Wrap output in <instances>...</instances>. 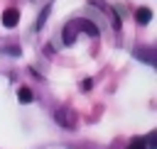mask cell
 <instances>
[{"instance_id":"obj_5","label":"cell","mask_w":157,"mask_h":149,"mask_svg":"<svg viewBox=\"0 0 157 149\" xmlns=\"http://www.w3.org/2000/svg\"><path fill=\"white\" fill-rule=\"evenodd\" d=\"M150 17H152L150 7H137V10H135V22H137V24H147Z\"/></svg>"},{"instance_id":"obj_3","label":"cell","mask_w":157,"mask_h":149,"mask_svg":"<svg viewBox=\"0 0 157 149\" xmlns=\"http://www.w3.org/2000/svg\"><path fill=\"white\" fill-rule=\"evenodd\" d=\"M17 22H20V12H17L15 7H10V10L2 12V24H5V27H15Z\"/></svg>"},{"instance_id":"obj_6","label":"cell","mask_w":157,"mask_h":149,"mask_svg":"<svg viewBox=\"0 0 157 149\" xmlns=\"http://www.w3.org/2000/svg\"><path fill=\"white\" fill-rule=\"evenodd\" d=\"M17 98H20V103H32V90L29 88H20L17 90Z\"/></svg>"},{"instance_id":"obj_9","label":"cell","mask_w":157,"mask_h":149,"mask_svg":"<svg viewBox=\"0 0 157 149\" xmlns=\"http://www.w3.org/2000/svg\"><path fill=\"white\" fill-rule=\"evenodd\" d=\"M81 88H83V90H91V88H93V81H91V78H86V81L81 83Z\"/></svg>"},{"instance_id":"obj_4","label":"cell","mask_w":157,"mask_h":149,"mask_svg":"<svg viewBox=\"0 0 157 149\" xmlns=\"http://www.w3.org/2000/svg\"><path fill=\"white\" fill-rule=\"evenodd\" d=\"M61 39H64V44H66V46H71V44L76 42V29H74V22H69V24L64 27V34H61Z\"/></svg>"},{"instance_id":"obj_2","label":"cell","mask_w":157,"mask_h":149,"mask_svg":"<svg viewBox=\"0 0 157 149\" xmlns=\"http://www.w3.org/2000/svg\"><path fill=\"white\" fill-rule=\"evenodd\" d=\"M74 29H83L88 37H96V34H98V27H96L93 22H88V20H76V22H74Z\"/></svg>"},{"instance_id":"obj_7","label":"cell","mask_w":157,"mask_h":149,"mask_svg":"<svg viewBox=\"0 0 157 149\" xmlns=\"http://www.w3.org/2000/svg\"><path fill=\"white\" fill-rule=\"evenodd\" d=\"M49 12H52V5H47V7L42 10V15H39V20H37V29H39V27H44V22H47Z\"/></svg>"},{"instance_id":"obj_1","label":"cell","mask_w":157,"mask_h":149,"mask_svg":"<svg viewBox=\"0 0 157 149\" xmlns=\"http://www.w3.org/2000/svg\"><path fill=\"white\" fill-rule=\"evenodd\" d=\"M54 120H56L64 129H74V127H76V122H78L76 112H74V110H69V107H56V110H54Z\"/></svg>"},{"instance_id":"obj_10","label":"cell","mask_w":157,"mask_h":149,"mask_svg":"<svg viewBox=\"0 0 157 149\" xmlns=\"http://www.w3.org/2000/svg\"><path fill=\"white\" fill-rule=\"evenodd\" d=\"M5 51H7V54H12V56H17V54H20V49H17V46H7Z\"/></svg>"},{"instance_id":"obj_8","label":"cell","mask_w":157,"mask_h":149,"mask_svg":"<svg viewBox=\"0 0 157 149\" xmlns=\"http://www.w3.org/2000/svg\"><path fill=\"white\" fill-rule=\"evenodd\" d=\"M128 149H147V144H145V139H132L128 144Z\"/></svg>"}]
</instances>
